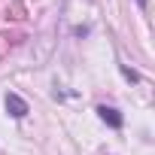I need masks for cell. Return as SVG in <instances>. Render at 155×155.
<instances>
[{"instance_id": "cell-1", "label": "cell", "mask_w": 155, "mask_h": 155, "mask_svg": "<svg viewBox=\"0 0 155 155\" xmlns=\"http://www.w3.org/2000/svg\"><path fill=\"white\" fill-rule=\"evenodd\" d=\"M6 110H9V116H15V119H25V116H28V104H25L18 94H6Z\"/></svg>"}, {"instance_id": "cell-2", "label": "cell", "mask_w": 155, "mask_h": 155, "mask_svg": "<svg viewBox=\"0 0 155 155\" xmlns=\"http://www.w3.org/2000/svg\"><path fill=\"white\" fill-rule=\"evenodd\" d=\"M97 113H101V119H104L110 128H122V122H125V119H122V113H119V110H113V107H97Z\"/></svg>"}, {"instance_id": "cell-3", "label": "cell", "mask_w": 155, "mask_h": 155, "mask_svg": "<svg viewBox=\"0 0 155 155\" xmlns=\"http://www.w3.org/2000/svg\"><path fill=\"white\" fill-rule=\"evenodd\" d=\"M122 73H125V76H128V79H131V82H137V79H140V76H137V73H134V70H128V67H122Z\"/></svg>"}, {"instance_id": "cell-4", "label": "cell", "mask_w": 155, "mask_h": 155, "mask_svg": "<svg viewBox=\"0 0 155 155\" xmlns=\"http://www.w3.org/2000/svg\"><path fill=\"white\" fill-rule=\"evenodd\" d=\"M137 6H140V9H143V6H146V0H137Z\"/></svg>"}]
</instances>
